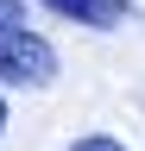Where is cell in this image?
I'll return each instance as SVG.
<instances>
[{
  "label": "cell",
  "instance_id": "6da1fadb",
  "mask_svg": "<svg viewBox=\"0 0 145 151\" xmlns=\"http://www.w3.org/2000/svg\"><path fill=\"white\" fill-rule=\"evenodd\" d=\"M50 76H57L50 38L25 32V25H0V82L6 88H44Z\"/></svg>",
  "mask_w": 145,
  "mask_h": 151
},
{
  "label": "cell",
  "instance_id": "7a4b0ae2",
  "mask_svg": "<svg viewBox=\"0 0 145 151\" xmlns=\"http://www.w3.org/2000/svg\"><path fill=\"white\" fill-rule=\"evenodd\" d=\"M50 13H63V19H76V25H95V32H107V25H120L126 13H133V0H44Z\"/></svg>",
  "mask_w": 145,
  "mask_h": 151
},
{
  "label": "cell",
  "instance_id": "3957f363",
  "mask_svg": "<svg viewBox=\"0 0 145 151\" xmlns=\"http://www.w3.org/2000/svg\"><path fill=\"white\" fill-rule=\"evenodd\" d=\"M69 151H126V145H120V139H107V132H88V139H76Z\"/></svg>",
  "mask_w": 145,
  "mask_h": 151
},
{
  "label": "cell",
  "instance_id": "277c9868",
  "mask_svg": "<svg viewBox=\"0 0 145 151\" xmlns=\"http://www.w3.org/2000/svg\"><path fill=\"white\" fill-rule=\"evenodd\" d=\"M0 25H25V0H0Z\"/></svg>",
  "mask_w": 145,
  "mask_h": 151
},
{
  "label": "cell",
  "instance_id": "5b68a950",
  "mask_svg": "<svg viewBox=\"0 0 145 151\" xmlns=\"http://www.w3.org/2000/svg\"><path fill=\"white\" fill-rule=\"evenodd\" d=\"M0 126H6V101H0Z\"/></svg>",
  "mask_w": 145,
  "mask_h": 151
}]
</instances>
